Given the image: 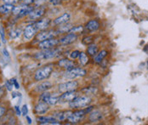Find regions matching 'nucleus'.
I'll return each mask as SVG.
<instances>
[{"label": "nucleus", "mask_w": 148, "mask_h": 125, "mask_svg": "<svg viewBox=\"0 0 148 125\" xmlns=\"http://www.w3.org/2000/svg\"><path fill=\"white\" fill-rule=\"evenodd\" d=\"M93 107H89L83 110H79V111H76L71 113V115L69 116V118H67V121L70 124H78L81 120H83V118L85 117V115L89 112H90V111H92Z\"/></svg>", "instance_id": "obj_1"}, {"label": "nucleus", "mask_w": 148, "mask_h": 125, "mask_svg": "<svg viewBox=\"0 0 148 125\" xmlns=\"http://www.w3.org/2000/svg\"><path fill=\"white\" fill-rule=\"evenodd\" d=\"M53 71V67L50 66L43 67L39 69H37V71L34 74V79L36 81H43L44 79H47L50 77Z\"/></svg>", "instance_id": "obj_2"}, {"label": "nucleus", "mask_w": 148, "mask_h": 125, "mask_svg": "<svg viewBox=\"0 0 148 125\" xmlns=\"http://www.w3.org/2000/svg\"><path fill=\"white\" fill-rule=\"evenodd\" d=\"M91 102V99L88 96H77L73 101L69 102L71 108H81L87 107Z\"/></svg>", "instance_id": "obj_3"}, {"label": "nucleus", "mask_w": 148, "mask_h": 125, "mask_svg": "<svg viewBox=\"0 0 148 125\" xmlns=\"http://www.w3.org/2000/svg\"><path fill=\"white\" fill-rule=\"evenodd\" d=\"M86 74H87L86 70H84L83 68H79V67H74V68H72L70 70H67L64 76H65L66 78L74 79V78H77V77H84Z\"/></svg>", "instance_id": "obj_4"}, {"label": "nucleus", "mask_w": 148, "mask_h": 125, "mask_svg": "<svg viewBox=\"0 0 148 125\" xmlns=\"http://www.w3.org/2000/svg\"><path fill=\"white\" fill-rule=\"evenodd\" d=\"M58 52L59 50H43V51L41 52H38L37 53L34 57L37 59V60H48V59H51V58H54L58 55Z\"/></svg>", "instance_id": "obj_5"}, {"label": "nucleus", "mask_w": 148, "mask_h": 125, "mask_svg": "<svg viewBox=\"0 0 148 125\" xmlns=\"http://www.w3.org/2000/svg\"><path fill=\"white\" fill-rule=\"evenodd\" d=\"M78 88V83L77 81H70L60 84L59 85V91L60 93H65L68 91H76Z\"/></svg>", "instance_id": "obj_6"}, {"label": "nucleus", "mask_w": 148, "mask_h": 125, "mask_svg": "<svg viewBox=\"0 0 148 125\" xmlns=\"http://www.w3.org/2000/svg\"><path fill=\"white\" fill-rule=\"evenodd\" d=\"M58 43H60V40L53 37V38H50V39L41 41L38 44V47L41 50H50V49L54 48Z\"/></svg>", "instance_id": "obj_7"}, {"label": "nucleus", "mask_w": 148, "mask_h": 125, "mask_svg": "<svg viewBox=\"0 0 148 125\" xmlns=\"http://www.w3.org/2000/svg\"><path fill=\"white\" fill-rule=\"evenodd\" d=\"M56 34H57L56 32L53 31V30H50V31H44L43 30L41 33H37V35L36 36V39L37 41L41 42V41H43V40H46V39L53 38Z\"/></svg>", "instance_id": "obj_8"}, {"label": "nucleus", "mask_w": 148, "mask_h": 125, "mask_svg": "<svg viewBox=\"0 0 148 125\" xmlns=\"http://www.w3.org/2000/svg\"><path fill=\"white\" fill-rule=\"evenodd\" d=\"M77 97V94L75 91H68L63 93L61 96H60V101L62 102H71L73 101L74 99Z\"/></svg>", "instance_id": "obj_9"}, {"label": "nucleus", "mask_w": 148, "mask_h": 125, "mask_svg": "<svg viewBox=\"0 0 148 125\" xmlns=\"http://www.w3.org/2000/svg\"><path fill=\"white\" fill-rule=\"evenodd\" d=\"M77 38V36L75 33H68L66 36H64L63 37H61L60 39V43L62 44V45H68V44H71L74 43Z\"/></svg>", "instance_id": "obj_10"}, {"label": "nucleus", "mask_w": 148, "mask_h": 125, "mask_svg": "<svg viewBox=\"0 0 148 125\" xmlns=\"http://www.w3.org/2000/svg\"><path fill=\"white\" fill-rule=\"evenodd\" d=\"M37 121L41 124H60L58 121L52 117H38Z\"/></svg>", "instance_id": "obj_11"}, {"label": "nucleus", "mask_w": 148, "mask_h": 125, "mask_svg": "<svg viewBox=\"0 0 148 125\" xmlns=\"http://www.w3.org/2000/svg\"><path fill=\"white\" fill-rule=\"evenodd\" d=\"M50 24V20L47 18V19H42V20H38L36 23H34L33 25H34L35 28L37 29V31H38V30L43 31V30L48 28Z\"/></svg>", "instance_id": "obj_12"}, {"label": "nucleus", "mask_w": 148, "mask_h": 125, "mask_svg": "<svg viewBox=\"0 0 148 125\" xmlns=\"http://www.w3.org/2000/svg\"><path fill=\"white\" fill-rule=\"evenodd\" d=\"M44 13H45V9L41 7V8L33 10L28 16H29V18L31 20H37V19L42 17L44 15Z\"/></svg>", "instance_id": "obj_13"}, {"label": "nucleus", "mask_w": 148, "mask_h": 125, "mask_svg": "<svg viewBox=\"0 0 148 125\" xmlns=\"http://www.w3.org/2000/svg\"><path fill=\"white\" fill-rule=\"evenodd\" d=\"M37 33V29L35 28L34 25H29L27 26L25 30H24V33H23V35L24 37L26 39H31L33 36L35 35V33Z\"/></svg>", "instance_id": "obj_14"}, {"label": "nucleus", "mask_w": 148, "mask_h": 125, "mask_svg": "<svg viewBox=\"0 0 148 125\" xmlns=\"http://www.w3.org/2000/svg\"><path fill=\"white\" fill-rule=\"evenodd\" d=\"M58 65L66 70H70V69L75 67V63L68 59H61L60 60H59Z\"/></svg>", "instance_id": "obj_15"}, {"label": "nucleus", "mask_w": 148, "mask_h": 125, "mask_svg": "<svg viewBox=\"0 0 148 125\" xmlns=\"http://www.w3.org/2000/svg\"><path fill=\"white\" fill-rule=\"evenodd\" d=\"M72 111H58L53 114V117L56 118L57 121H65L67 120L69 116L71 115Z\"/></svg>", "instance_id": "obj_16"}, {"label": "nucleus", "mask_w": 148, "mask_h": 125, "mask_svg": "<svg viewBox=\"0 0 148 125\" xmlns=\"http://www.w3.org/2000/svg\"><path fill=\"white\" fill-rule=\"evenodd\" d=\"M48 111H49V106H48L47 103H45L43 101H41V102L37 103L36 107H35V112L37 114H39V115L45 114Z\"/></svg>", "instance_id": "obj_17"}, {"label": "nucleus", "mask_w": 148, "mask_h": 125, "mask_svg": "<svg viewBox=\"0 0 148 125\" xmlns=\"http://www.w3.org/2000/svg\"><path fill=\"white\" fill-rule=\"evenodd\" d=\"M70 18H71V15L69 13H65L62 16H60V17L56 18V20H54V24L56 25V26L57 25H60L61 26L63 24H67L69 21Z\"/></svg>", "instance_id": "obj_18"}, {"label": "nucleus", "mask_w": 148, "mask_h": 125, "mask_svg": "<svg viewBox=\"0 0 148 125\" xmlns=\"http://www.w3.org/2000/svg\"><path fill=\"white\" fill-rule=\"evenodd\" d=\"M85 28L90 31V32H95L97 31L99 28H100V23L98 20H90L86 26H85Z\"/></svg>", "instance_id": "obj_19"}, {"label": "nucleus", "mask_w": 148, "mask_h": 125, "mask_svg": "<svg viewBox=\"0 0 148 125\" xmlns=\"http://www.w3.org/2000/svg\"><path fill=\"white\" fill-rule=\"evenodd\" d=\"M101 118H102V113L100 111H93L89 117V119L91 123H97L100 121Z\"/></svg>", "instance_id": "obj_20"}, {"label": "nucleus", "mask_w": 148, "mask_h": 125, "mask_svg": "<svg viewBox=\"0 0 148 125\" xmlns=\"http://www.w3.org/2000/svg\"><path fill=\"white\" fill-rule=\"evenodd\" d=\"M52 88V84L50 82H43L42 84H40L38 86H37L36 88V91L37 92H44L47 91L49 89H50Z\"/></svg>", "instance_id": "obj_21"}, {"label": "nucleus", "mask_w": 148, "mask_h": 125, "mask_svg": "<svg viewBox=\"0 0 148 125\" xmlns=\"http://www.w3.org/2000/svg\"><path fill=\"white\" fill-rule=\"evenodd\" d=\"M14 7L15 6L13 4H9V3H5L3 5H1L0 6V13L3 14V15L9 14L10 12H12Z\"/></svg>", "instance_id": "obj_22"}, {"label": "nucleus", "mask_w": 148, "mask_h": 125, "mask_svg": "<svg viewBox=\"0 0 148 125\" xmlns=\"http://www.w3.org/2000/svg\"><path fill=\"white\" fill-rule=\"evenodd\" d=\"M107 51H106V50H101L100 53L96 54V55H95V57H94V62L96 63V64H100V63H101V61L104 60V58L107 55Z\"/></svg>", "instance_id": "obj_23"}, {"label": "nucleus", "mask_w": 148, "mask_h": 125, "mask_svg": "<svg viewBox=\"0 0 148 125\" xmlns=\"http://www.w3.org/2000/svg\"><path fill=\"white\" fill-rule=\"evenodd\" d=\"M78 58H79V62L81 63V65L86 66L89 63L90 59H89L88 55L84 53V52H80V54H79V57Z\"/></svg>", "instance_id": "obj_24"}, {"label": "nucleus", "mask_w": 148, "mask_h": 125, "mask_svg": "<svg viewBox=\"0 0 148 125\" xmlns=\"http://www.w3.org/2000/svg\"><path fill=\"white\" fill-rule=\"evenodd\" d=\"M87 53L89 54L90 55H91V56L96 55V54L98 53V47H97V45L92 44V43L90 45H89V47L87 49Z\"/></svg>", "instance_id": "obj_25"}, {"label": "nucleus", "mask_w": 148, "mask_h": 125, "mask_svg": "<svg viewBox=\"0 0 148 125\" xmlns=\"http://www.w3.org/2000/svg\"><path fill=\"white\" fill-rule=\"evenodd\" d=\"M21 34V30L19 29V28H16V29H13L10 33V37L13 39L15 38H17L18 37H20Z\"/></svg>", "instance_id": "obj_26"}, {"label": "nucleus", "mask_w": 148, "mask_h": 125, "mask_svg": "<svg viewBox=\"0 0 148 125\" xmlns=\"http://www.w3.org/2000/svg\"><path fill=\"white\" fill-rule=\"evenodd\" d=\"M50 96H51V94H50V93L44 91V92L40 95V100H41V101H43V102L47 103L48 101H49V99L50 98Z\"/></svg>", "instance_id": "obj_27"}, {"label": "nucleus", "mask_w": 148, "mask_h": 125, "mask_svg": "<svg viewBox=\"0 0 148 125\" xmlns=\"http://www.w3.org/2000/svg\"><path fill=\"white\" fill-rule=\"evenodd\" d=\"M59 101H60V97L59 96H52L51 95L50 98L49 99L47 104L50 105V106H54V105H56V104H57L59 102Z\"/></svg>", "instance_id": "obj_28"}, {"label": "nucleus", "mask_w": 148, "mask_h": 125, "mask_svg": "<svg viewBox=\"0 0 148 125\" xmlns=\"http://www.w3.org/2000/svg\"><path fill=\"white\" fill-rule=\"evenodd\" d=\"M93 41H94V37L92 36H86L83 38L82 43L84 45H90L91 43H93Z\"/></svg>", "instance_id": "obj_29"}, {"label": "nucleus", "mask_w": 148, "mask_h": 125, "mask_svg": "<svg viewBox=\"0 0 148 125\" xmlns=\"http://www.w3.org/2000/svg\"><path fill=\"white\" fill-rule=\"evenodd\" d=\"M83 26H73L71 29H70V31H69V33H82L83 32Z\"/></svg>", "instance_id": "obj_30"}, {"label": "nucleus", "mask_w": 148, "mask_h": 125, "mask_svg": "<svg viewBox=\"0 0 148 125\" xmlns=\"http://www.w3.org/2000/svg\"><path fill=\"white\" fill-rule=\"evenodd\" d=\"M72 27H73V26H72V25L67 24V25H65V26H60V27L59 28V32H60V33H69V31H70V29H71Z\"/></svg>", "instance_id": "obj_31"}, {"label": "nucleus", "mask_w": 148, "mask_h": 125, "mask_svg": "<svg viewBox=\"0 0 148 125\" xmlns=\"http://www.w3.org/2000/svg\"><path fill=\"white\" fill-rule=\"evenodd\" d=\"M79 54H80V52H79L78 50H74V51H73V52L71 53L70 56H71L72 59L75 60V59H77V58L79 57Z\"/></svg>", "instance_id": "obj_32"}, {"label": "nucleus", "mask_w": 148, "mask_h": 125, "mask_svg": "<svg viewBox=\"0 0 148 125\" xmlns=\"http://www.w3.org/2000/svg\"><path fill=\"white\" fill-rule=\"evenodd\" d=\"M0 35H1V37H2V40H3V43H6V41H5V32H4V29H3V27H0Z\"/></svg>", "instance_id": "obj_33"}, {"label": "nucleus", "mask_w": 148, "mask_h": 125, "mask_svg": "<svg viewBox=\"0 0 148 125\" xmlns=\"http://www.w3.org/2000/svg\"><path fill=\"white\" fill-rule=\"evenodd\" d=\"M10 82H11V84L15 86V88L16 89H19V84H18V83H17V81H16V78H12L11 80H10Z\"/></svg>", "instance_id": "obj_34"}, {"label": "nucleus", "mask_w": 148, "mask_h": 125, "mask_svg": "<svg viewBox=\"0 0 148 125\" xmlns=\"http://www.w3.org/2000/svg\"><path fill=\"white\" fill-rule=\"evenodd\" d=\"M20 0H3V2L5 3H9V4H15V3H18Z\"/></svg>", "instance_id": "obj_35"}, {"label": "nucleus", "mask_w": 148, "mask_h": 125, "mask_svg": "<svg viewBox=\"0 0 148 125\" xmlns=\"http://www.w3.org/2000/svg\"><path fill=\"white\" fill-rule=\"evenodd\" d=\"M6 84V87H7L8 90H10H10H12V88H13V86H14V85L11 84V82H10V81H6V84Z\"/></svg>", "instance_id": "obj_36"}, {"label": "nucleus", "mask_w": 148, "mask_h": 125, "mask_svg": "<svg viewBox=\"0 0 148 125\" xmlns=\"http://www.w3.org/2000/svg\"><path fill=\"white\" fill-rule=\"evenodd\" d=\"M22 114L24 115V116H26L27 115V112H28V109H27V106L26 105H24L23 107H22Z\"/></svg>", "instance_id": "obj_37"}, {"label": "nucleus", "mask_w": 148, "mask_h": 125, "mask_svg": "<svg viewBox=\"0 0 148 125\" xmlns=\"http://www.w3.org/2000/svg\"><path fill=\"white\" fill-rule=\"evenodd\" d=\"M63 0H50V3L53 4V5H59L62 3Z\"/></svg>", "instance_id": "obj_38"}, {"label": "nucleus", "mask_w": 148, "mask_h": 125, "mask_svg": "<svg viewBox=\"0 0 148 125\" xmlns=\"http://www.w3.org/2000/svg\"><path fill=\"white\" fill-rule=\"evenodd\" d=\"M5 111H6V110H5V108H4V107H0V118H1V117H3V115L5 113Z\"/></svg>", "instance_id": "obj_39"}, {"label": "nucleus", "mask_w": 148, "mask_h": 125, "mask_svg": "<svg viewBox=\"0 0 148 125\" xmlns=\"http://www.w3.org/2000/svg\"><path fill=\"white\" fill-rule=\"evenodd\" d=\"M22 2H23L26 5H27V4L33 3L34 2V0H22Z\"/></svg>", "instance_id": "obj_40"}, {"label": "nucleus", "mask_w": 148, "mask_h": 125, "mask_svg": "<svg viewBox=\"0 0 148 125\" xmlns=\"http://www.w3.org/2000/svg\"><path fill=\"white\" fill-rule=\"evenodd\" d=\"M15 109H16V114L18 115V116H20V113H21V111H20V108H19L17 106H16L15 107Z\"/></svg>", "instance_id": "obj_41"}, {"label": "nucleus", "mask_w": 148, "mask_h": 125, "mask_svg": "<svg viewBox=\"0 0 148 125\" xmlns=\"http://www.w3.org/2000/svg\"><path fill=\"white\" fill-rule=\"evenodd\" d=\"M26 119H27V122H28V124H32V119L28 117V116H26Z\"/></svg>", "instance_id": "obj_42"}, {"label": "nucleus", "mask_w": 148, "mask_h": 125, "mask_svg": "<svg viewBox=\"0 0 148 125\" xmlns=\"http://www.w3.org/2000/svg\"><path fill=\"white\" fill-rule=\"evenodd\" d=\"M3 54H4V55H6V56H8V57H9V54H8V51H7L5 49H3Z\"/></svg>", "instance_id": "obj_43"}, {"label": "nucleus", "mask_w": 148, "mask_h": 125, "mask_svg": "<svg viewBox=\"0 0 148 125\" xmlns=\"http://www.w3.org/2000/svg\"><path fill=\"white\" fill-rule=\"evenodd\" d=\"M16 94H17L14 92V93L12 94V97H13V98H16Z\"/></svg>", "instance_id": "obj_44"}, {"label": "nucleus", "mask_w": 148, "mask_h": 125, "mask_svg": "<svg viewBox=\"0 0 148 125\" xmlns=\"http://www.w3.org/2000/svg\"><path fill=\"white\" fill-rule=\"evenodd\" d=\"M66 1H67V0H66Z\"/></svg>", "instance_id": "obj_45"}]
</instances>
